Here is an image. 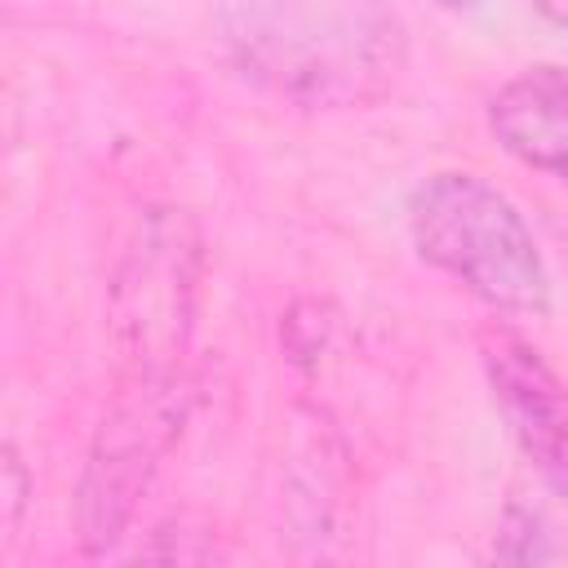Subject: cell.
Masks as SVG:
<instances>
[{"label":"cell","instance_id":"cell-1","mask_svg":"<svg viewBox=\"0 0 568 568\" xmlns=\"http://www.w3.org/2000/svg\"><path fill=\"white\" fill-rule=\"evenodd\" d=\"M408 231L435 271L501 315H546L550 275L524 213L475 173H439L417 186Z\"/></svg>","mask_w":568,"mask_h":568},{"label":"cell","instance_id":"cell-2","mask_svg":"<svg viewBox=\"0 0 568 568\" xmlns=\"http://www.w3.org/2000/svg\"><path fill=\"white\" fill-rule=\"evenodd\" d=\"M200 231L182 209H151L115 271L106 328L120 386H178L195 320Z\"/></svg>","mask_w":568,"mask_h":568},{"label":"cell","instance_id":"cell-3","mask_svg":"<svg viewBox=\"0 0 568 568\" xmlns=\"http://www.w3.org/2000/svg\"><path fill=\"white\" fill-rule=\"evenodd\" d=\"M182 413L186 386H115L75 501V528L89 555L115 546L124 532L155 462L182 426Z\"/></svg>","mask_w":568,"mask_h":568},{"label":"cell","instance_id":"cell-4","mask_svg":"<svg viewBox=\"0 0 568 568\" xmlns=\"http://www.w3.org/2000/svg\"><path fill=\"white\" fill-rule=\"evenodd\" d=\"M479 355L510 439L537 466V475L568 497V386L510 328H488Z\"/></svg>","mask_w":568,"mask_h":568},{"label":"cell","instance_id":"cell-5","mask_svg":"<svg viewBox=\"0 0 568 568\" xmlns=\"http://www.w3.org/2000/svg\"><path fill=\"white\" fill-rule=\"evenodd\" d=\"M488 129L515 160L568 182V71L528 67L506 80L488 102Z\"/></svg>","mask_w":568,"mask_h":568},{"label":"cell","instance_id":"cell-6","mask_svg":"<svg viewBox=\"0 0 568 568\" xmlns=\"http://www.w3.org/2000/svg\"><path fill=\"white\" fill-rule=\"evenodd\" d=\"M550 22H559V27H568V0H532Z\"/></svg>","mask_w":568,"mask_h":568},{"label":"cell","instance_id":"cell-7","mask_svg":"<svg viewBox=\"0 0 568 568\" xmlns=\"http://www.w3.org/2000/svg\"><path fill=\"white\" fill-rule=\"evenodd\" d=\"M435 4H448V9H466V4H475V0H435Z\"/></svg>","mask_w":568,"mask_h":568}]
</instances>
